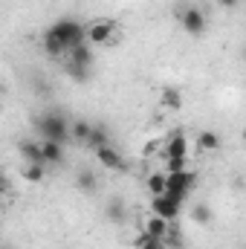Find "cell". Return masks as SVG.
I'll return each mask as SVG.
<instances>
[{"mask_svg":"<svg viewBox=\"0 0 246 249\" xmlns=\"http://www.w3.org/2000/svg\"><path fill=\"white\" fill-rule=\"evenodd\" d=\"M47 32L61 44L67 53H70L72 47H78V44H84V41H87V26H81V23H78V20H72V18H61V20H55Z\"/></svg>","mask_w":246,"mask_h":249,"instance_id":"1","label":"cell"},{"mask_svg":"<svg viewBox=\"0 0 246 249\" xmlns=\"http://www.w3.org/2000/svg\"><path fill=\"white\" fill-rule=\"evenodd\" d=\"M35 130L41 133V139H53V142H67L70 139V122L64 119L61 113L47 110L35 119Z\"/></svg>","mask_w":246,"mask_h":249,"instance_id":"2","label":"cell"},{"mask_svg":"<svg viewBox=\"0 0 246 249\" xmlns=\"http://www.w3.org/2000/svg\"><path fill=\"white\" fill-rule=\"evenodd\" d=\"M64 58H67V72H70L72 78H78V81H84V78H87V70L93 67V53H90V47H87V44L72 47Z\"/></svg>","mask_w":246,"mask_h":249,"instance_id":"3","label":"cell"},{"mask_svg":"<svg viewBox=\"0 0 246 249\" xmlns=\"http://www.w3.org/2000/svg\"><path fill=\"white\" fill-rule=\"evenodd\" d=\"M119 38V26L113 20H93L87 26V41L90 44H113Z\"/></svg>","mask_w":246,"mask_h":249,"instance_id":"4","label":"cell"},{"mask_svg":"<svg viewBox=\"0 0 246 249\" xmlns=\"http://www.w3.org/2000/svg\"><path fill=\"white\" fill-rule=\"evenodd\" d=\"M194 183H197V177H194V171H168V194L171 197H177L180 203L185 200V194L194 188Z\"/></svg>","mask_w":246,"mask_h":249,"instance_id":"5","label":"cell"},{"mask_svg":"<svg viewBox=\"0 0 246 249\" xmlns=\"http://www.w3.org/2000/svg\"><path fill=\"white\" fill-rule=\"evenodd\" d=\"M180 209H183V203L177 197H171V194H159V197L151 200V212L159 214V217H165V220H174L180 214Z\"/></svg>","mask_w":246,"mask_h":249,"instance_id":"6","label":"cell"},{"mask_svg":"<svg viewBox=\"0 0 246 249\" xmlns=\"http://www.w3.org/2000/svg\"><path fill=\"white\" fill-rule=\"evenodd\" d=\"M93 154H96L99 165H105L107 171H116V174H124V171H127V160H124L116 148L107 145V148H99V151H93Z\"/></svg>","mask_w":246,"mask_h":249,"instance_id":"7","label":"cell"},{"mask_svg":"<svg viewBox=\"0 0 246 249\" xmlns=\"http://www.w3.org/2000/svg\"><path fill=\"white\" fill-rule=\"evenodd\" d=\"M180 23H183V29L188 35H203V29H206V15L197 9V6H185L183 12H180Z\"/></svg>","mask_w":246,"mask_h":249,"instance_id":"8","label":"cell"},{"mask_svg":"<svg viewBox=\"0 0 246 249\" xmlns=\"http://www.w3.org/2000/svg\"><path fill=\"white\" fill-rule=\"evenodd\" d=\"M145 235H151L154 241H168V235H171V220H165V217H159V214H154V217H148L145 220Z\"/></svg>","mask_w":246,"mask_h":249,"instance_id":"9","label":"cell"},{"mask_svg":"<svg viewBox=\"0 0 246 249\" xmlns=\"http://www.w3.org/2000/svg\"><path fill=\"white\" fill-rule=\"evenodd\" d=\"M185 154H188V142H185V136H171L165 145H162V157L165 160H185Z\"/></svg>","mask_w":246,"mask_h":249,"instance_id":"10","label":"cell"},{"mask_svg":"<svg viewBox=\"0 0 246 249\" xmlns=\"http://www.w3.org/2000/svg\"><path fill=\"white\" fill-rule=\"evenodd\" d=\"M20 157L26 162H44V142H32V139H23L20 142ZM47 165V162H44Z\"/></svg>","mask_w":246,"mask_h":249,"instance_id":"11","label":"cell"},{"mask_svg":"<svg viewBox=\"0 0 246 249\" xmlns=\"http://www.w3.org/2000/svg\"><path fill=\"white\" fill-rule=\"evenodd\" d=\"M44 142V162L47 165H61L64 162V142H53V139H41Z\"/></svg>","mask_w":246,"mask_h":249,"instance_id":"12","label":"cell"},{"mask_svg":"<svg viewBox=\"0 0 246 249\" xmlns=\"http://www.w3.org/2000/svg\"><path fill=\"white\" fill-rule=\"evenodd\" d=\"M107 145H110L107 127H105V124H93V133H90V139H87V148H90V151H99V148H107Z\"/></svg>","mask_w":246,"mask_h":249,"instance_id":"13","label":"cell"},{"mask_svg":"<svg viewBox=\"0 0 246 249\" xmlns=\"http://www.w3.org/2000/svg\"><path fill=\"white\" fill-rule=\"evenodd\" d=\"M90 133H93V122H87V119H75V122H70V136H72L75 142H84V145H87Z\"/></svg>","mask_w":246,"mask_h":249,"instance_id":"14","label":"cell"},{"mask_svg":"<svg viewBox=\"0 0 246 249\" xmlns=\"http://www.w3.org/2000/svg\"><path fill=\"white\" fill-rule=\"evenodd\" d=\"M47 168H50V165H44V162H26L20 174H23L26 183H41V180L47 177Z\"/></svg>","mask_w":246,"mask_h":249,"instance_id":"15","label":"cell"},{"mask_svg":"<svg viewBox=\"0 0 246 249\" xmlns=\"http://www.w3.org/2000/svg\"><path fill=\"white\" fill-rule=\"evenodd\" d=\"M148 191L154 194V197H159V194H168V174H162V171H154L151 177H148Z\"/></svg>","mask_w":246,"mask_h":249,"instance_id":"16","label":"cell"},{"mask_svg":"<svg viewBox=\"0 0 246 249\" xmlns=\"http://www.w3.org/2000/svg\"><path fill=\"white\" fill-rule=\"evenodd\" d=\"M197 148H200V151H217V148H220V136L211 133V130H203V133L197 136Z\"/></svg>","mask_w":246,"mask_h":249,"instance_id":"17","label":"cell"},{"mask_svg":"<svg viewBox=\"0 0 246 249\" xmlns=\"http://www.w3.org/2000/svg\"><path fill=\"white\" fill-rule=\"evenodd\" d=\"M75 183H78L81 191H90V194H93L96 186H99V180H96V174H93L90 168H81V171H78V177H75Z\"/></svg>","mask_w":246,"mask_h":249,"instance_id":"18","label":"cell"},{"mask_svg":"<svg viewBox=\"0 0 246 249\" xmlns=\"http://www.w3.org/2000/svg\"><path fill=\"white\" fill-rule=\"evenodd\" d=\"M162 105H165L168 110H177V107L183 105V93H180L177 87H165V90H162Z\"/></svg>","mask_w":246,"mask_h":249,"instance_id":"19","label":"cell"},{"mask_svg":"<svg viewBox=\"0 0 246 249\" xmlns=\"http://www.w3.org/2000/svg\"><path fill=\"white\" fill-rule=\"evenodd\" d=\"M107 217H110L113 223H124V217H127V209H124L122 200H110V203H107Z\"/></svg>","mask_w":246,"mask_h":249,"instance_id":"20","label":"cell"},{"mask_svg":"<svg viewBox=\"0 0 246 249\" xmlns=\"http://www.w3.org/2000/svg\"><path fill=\"white\" fill-rule=\"evenodd\" d=\"M191 217H194L197 223H209V220H211V209L203 206V203H197V206L191 209Z\"/></svg>","mask_w":246,"mask_h":249,"instance_id":"21","label":"cell"},{"mask_svg":"<svg viewBox=\"0 0 246 249\" xmlns=\"http://www.w3.org/2000/svg\"><path fill=\"white\" fill-rule=\"evenodd\" d=\"M165 162H168V171H185L188 168L185 160H165Z\"/></svg>","mask_w":246,"mask_h":249,"instance_id":"22","label":"cell"},{"mask_svg":"<svg viewBox=\"0 0 246 249\" xmlns=\"http://www.w3.org/2000/svg\"><path fill=\"white\" fill-rule=\"evenodd\" d=\"M220 6H223V9H238L241 0H220Z\"/></svg>","mask_w":246,"mask_h":249,"instance_id":"23","label":"cell"},{"mask_svg":"<svg viewBox=\"0 0 246 249\" xmlns=\"http://www.w3.org/2000/svg\"><path fill=\"white\" fill-rule=\"evenodd\" d=\"M3 249H15V247H9V244H6V247H3Z\"/></svg>","mask_w":246,"mask_h":249,"instance_id":"24","label":"cell"},{"mask_svg":"<svg viewBox=\"0 0 246 249\" xmlns=\"http://www.w3.org/2000/svg\"><path fill=\"white\" fill-rule=\"evenodd\" d=\"M244 139H246V130H244Z\"/></svg>","mask_w":246,"mask_h":249,"instance_id":"25","label":"cell"},{"mask_svg":"<svg viewBox=\"0 0 246 249\" xmlns=\"http://www.w3.org/2000/svg\"><path fill=\"white\" fill-rule=\"evenodd\" d=\"M244 3H246V0H244Z\"/></svg>","mask_w":246,"mask_h":249,"instance_id":"26","label":"cell"}]
</instances>
